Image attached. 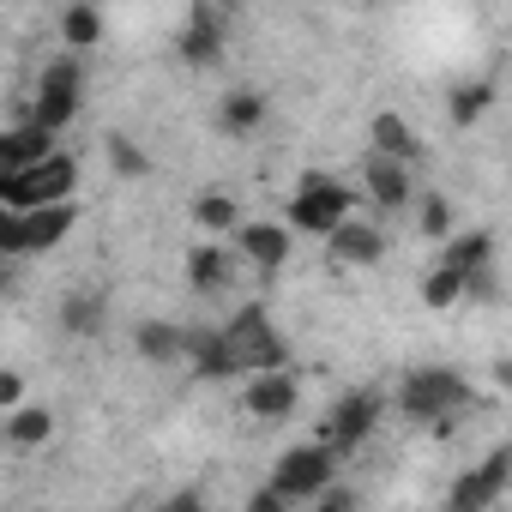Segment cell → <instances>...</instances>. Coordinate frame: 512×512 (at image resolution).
<instances>
[{
  "label": "cell",
  "instance_id": "cell-23",
  "mask_svg": "<svg viewBox=\"0 0 512 512\" xmlns=\"http://www.w3.org/2000/svg\"><path fill=\"white\" fill-rule=\"evenodd\" d=\"M488 103H494V85L488 79H464V85H452L446 115H452V127H476L488 115Z\"/></svg>",
  "mask_w": 512,
  "mask_h": 512
},
{
  "label": "cell",
  "instance_id": "cell-1",
  "mask_svg": "<svg viewBox=\"0 0 512 512\" xmlns=\"http://www.w3.org/2000/svg\"><path fill=\"white\" fill-rule=\"evenodd\" d=\"M398 410L410 416V422H422V428H452V416L458 410H470V386H464V374L458 368H410L404 374V386H398Z\"/></svg>",
  "mask_w": 512,
  "mask_h": 512
},
{
  "label": "cell",
  "instance_id": "cell-26",
  "mask_svg": "<svg viewBox=\"0 0 512 512\" xmlns=\"http://www.w3.org/2000/svg\"><path fill=\"white\" fill-rule=\"evenodd\" d=\"M61 37H67L73 49H91V43L103 37V13L91 7V0H73V7H67V19H61Z\"/></svg>",
  "mask_w": 512,
  "mask_h": 512
},
{
  "label": "cell",
  "instance_id": "cell-14",
  "mask_svg": "<svg viewBox=\"0 0 512 512\" xmlns=\"http://www.w3.org/2000/svg\"><path fill=\"white\" fill-rule=\"evenodd\" d=\"M55 151V127H43L37 115H25L19 127H7V139H0V175H13V169H31Z\"/></svg>",
  "mask_w": 512,
  "mask_h": 512
},
{
  "label": "cell",
  "instance_id": "cell-16",
  "mask_svg": "<svg viewBox=\"0 0 512 512\" xmlns=\"http://www.w3.org/2000/svg\"><path fill=\"white\" fill-rule=\"evenodd\" d=\"M362 187H368V199H374L380 211H398V205L410 199V163H404V157H386V151H368Z\"/></svg>",
  "mask_w": 512,
  "mask_h": 512
},
{
  "label": "cell",
  "instance_id": "cell-24",
  "mask_svg": "<svg viewBox=\"0 0 512 512\" xmlns=\"http://www.w3.org/2000/svg\"><path fill=\"white\" fill-rule=\"evenodd\" d=\"M49 434H55L49 404H19V410H7V440H13V446H43Z\"/></svg>",
  "mask_w": 512,
  "mask_h": 512
},
{
  "label": "cell",
  "instance_id": "cell-12",
  "mask_svg": "<svg viewBox=\"0 0 512 512\" xmlns=\"http://www.w3.org/2000/svg\"><path fill=\"white\" fill-rule=\"evenodd\" d=\"M187 362L199 380H235L241 362H235V344L223 326H187Z\"/></svg>",
  "mask_w": 512,
  "mask_h": 512
},
{
  "label": "cell",
  "instance_id": "cell-29",
  "mask_svg": "<svg viewBox=\"0 0 512 512\" xmlns=\"http://www.w3.org/2000/svg\"><path fill=\"white\" fill-rule=\"evenodd\" d=\"M422 235H428V241H446V235H452V205H446L440 193L422 199Z\"/></svg>",
  "mask_w": 512,
  "mask_h": 512
},
{
  "label": "cell",
  "instance_id": "cell-4",
  "mask_svg": "<svg viewBox=\"0 0 512 512\" xmlns=\"http://www.w3.org/2000/svg\"><path fill=\"white\" fill-rule=\"evenodd\" d=\"M223 332H229V344H235L241 374H260V368H284V362H290V344L272 332V320H266V308H260V302H247Z\"/></svg>",
  "mask_w": 512,
  "mask_h": 512
},
{
  "label": "cell",
  "instance_id": "cell-13",
  "mask_svg": "<svg viewBox=\"0 0 512 512\" xmlns=\"http://www.w3.org/2000/svg\"><path fill=\"white\" fill-rule=\"evenodd\" d=\"M241 260L260 272V278H278L284 260H290V223H241Z\"/></svg>",
  "mask_w": 512,
  "mask_h": 512
},
{
  "label": "cell",
  "instance_id": "cell-8",
  "mask_svg": "<svg viewBox=\"0 0 512 512\" xmlns=\"http://www.w3.org/2000/svg\"><path fill=\"white\" fill-rule=\"evenodd\" d=\"M506 482H512V446H494L470 476H458V482H452V494H446V500H452L458 512H482V506H494V500L506 494Z\"/></svg>",
  "mask_w": 512,
  "mask_h": 512
},
{
  "label": "cell",
  "instance_id": "cell-25",
  "mask_svg": "<svg viewBox=\"0 0 512 512\" xmlns=\"http://www.w3.org/2000/svg\"><path fill=\"white\" fill-rule=\"evenodd\" d=\"M193 223L211 229V235H229V229H241V205L229 193H199L193 199Z\"/></svg>",
  "mask_w": 512,
  "mask_h": 512
},
{
  "label": "cell",
  "instance_id": "cell-27",
  "mask_svg": "<svg viewBox=\"0 0 512 512\" xmlns=\"http://www.w3.org/2000/svg\"><path fill=\"white\" fill-rule=\"evenodd\" d=\"M464 284H470V278H464L458 266H446V260H440V266L422 278V302H428V308H452V302L464 296Z\"/></svg>",
  "mask_w": 512,
  "mask_h": 512
},
{
  "label": "cell",
  "instance_id": "cell-11",
  "mask_svg": "<svg viewBox=\"0 0 512 512\" xmlns=\"http://www.w3.org/2000/svg\"><path fill=\"white\" fill-rule=\"evenodd\" d=\"M326 253H332V266H374L380 253H386V229L374 217H344L326 235Z\"/></svg>",
  "mask_w": 512,
  "mask_h": 512
},
{
  "label": "cell",
  "instance_id": "cell-15",
  "mask_svg": "<svg viewBox=\"0 0 512 512\" xmlns=\"http://www.w3.org/2000/svg\"><path fill=\"white\" fill-rule=\"evenodd\" d=\"M175 49H181L187 67H217L223 61V19H217V7H193Z\"/></svg>",
  "mask_w": 512,
  "mask_h": 512
},
{
  "label": "cell",
  "instance_id": "cell-18",
  "mask_svg": "<svg viewBox=\"0 0 512 512\" xmlns=\"http://www.w3.org/2000/svg\"><path fill=\"white\" fill-rule=\"evenodd\" d=\"M133 344H139V356H145V362H157V368H169V362H187V326L145 320V326L133 332Z\"/></svg>",
  "mask_w": 512,
  "mask_h": 512
},
{
  "label": "cell",
  "instance_id": "cell-9",
  "mask_svg": "<svg viewBox=\"0 0 512 512\" xmlns=\"http://www.w3.org/2000/svg\"><path fill=\"white\" fill-rule=\"evenodd\" d=\"M241 404H247V416L278 422V416H290V410L302 404V386H296V374H290V368H260V374H247Z\"/></svg>",
  "mask_w": 512,
  "mask_h": 512
},
{
  "label": "cell",
  "instance_id": "cell-30",
  "mask_svg": "<svg viewBox=\"0 0 512 512\" xmlns=\"http://www.w3.org/2000/svg\"><path fill=\"white\" fill-rule=\"evenodd\" d=\"M290 506V494L272 482V488H260V494H247V512H284Z\"/></svg>",
  "mask_w": 512,
  "mask_h": 512
},
{
  "label": "cell",
  "instance_id": "cell-10",
  "mask_svg": "<svg viewBox=\"0 0 512 512\" xmlns=\"http://www.w3.org/2000/svg\"><path fill=\"white\" fill-rule=\"evenodd\" d=\"M79 79H85L79 61H55V67L43 73V85H37V109H31V115L61 133V127L79 115Z\"/></svg>",
  "mask_w": 512,
  "mask_h": 512
},
{
  "label": "cell",
  "instance_id": "cell-5",
  "mask_svg": "<svg viewBox=\"0 0 512 512\" xmlns=\"http://www.w3.org/2000/svg\"><path fill=\"white\" fill-rule=\"evenodd\" d=\"M338 446H326V440H314V446H290L284 458H278V470H272V482L290 494V500H320L326 488H332V476H338Z\"/></svg>",
  "mask_w": 512,
  "mask_h": 512
},
{
  "label": "cell",
  "instance_id": "cell-7",
  "mask_svg": "<svg viewBox=\"0 0 512 512\" xmlns=\"http://www.w3.org/2000/svg\"><path fill=\"white\" fill-rule=\"evenodd\" d=\"M374 422H380V392H344V398L326 410L320 440L338 446V452H356V446L374 434Z\"/></svg>",
  "mask_w": 512,
  "mask_h": 512
},
{
  "label": "cell",
  "instance_id": "cell-17",
  "mask_svg": "<svg viewBox=\"0 0 512 512\" xmlns=\"http://www.w3.org/2000/svg\"><path fill=\"white\" fill-rule=\"evenodd\" d=\"M260 127H266V97L260 91H229L217 103V133L247 139V133H260Z\"/></svg>",
  "mask_w": 512,
  "mask_h": 512
},
{
  "label": "cell",
  "instance_id": "cell-28",
  "mask_svg": "<svg viewBox=\"0 0 512 512\" xmlns=\"http://www.w3.org/2000/svg\"><path fill=\"white\" fill-rule=\"evenodd\" d=\"M109 163H115V175L121 181H139V175H151V157L127 139V133H109Z\"/></svg>",
  "mask_w": 512,
  "mask_h": 512
},
{
  "label": "cell",
  "instance_id": "cell-2",
  "mask_svg": "<svg viewBox=\"0 0 512 512\" xmlns=\"http://www.w3.org/2000/svg\"><path fill=\"white\" fill-rule=\"evenodd\" d=\"M73 187H79V157H67V151H49V157L31 163V169L0 175V199H7L13 211H37V205L73 199Z\"/></svg>",
  "mask_w": 512,
  "mask_h": 512
},
{
  "label": "cell",
  "instance_id": "cell-22",
  "mask_svg": "<svg viewBox=\"0 0 512 512\" xmlns=\"http://www.w3.org/2000/svg\"><path fill=\"white\" fill-rule=\"evenodd\" d=\"M440 260H446V266H458V272L470 278V272H482V266L494 260V235H488V229H470V235H446V253H440Z\"/></svg>",
  "mask_w": 512,
  "mask_h": 512
},
{
  "label": "cell",
  "instance_id": "cell-21",
  "mask_svg": "<svg viewBox=\"0 0 512 512\" xmlns=\"http://www.w3.org/2000/svg\"><path fill=\"white\" fill-rule=\"evenodd\" d=\"M368 139H374V151H386V157H404V163H416V157H422V145H416L410 121H404V115H392V109L368 121Z\"/></svg>",
  "mask_w": 512,
  "mask_h": 512
},
{
  "label": "cell",
  "instance_id": "cell-6",
  "mask_svg": "<svg viewBox=\"0 0 512 512\" xmlns=\"http://www.w3.org/2000/svg\"><path fill=\"white\" fill-rule=\"evenodd\" d=\"M350 187H338V181H326L320 169L302 181V193L290 199V229H302V235H332L344 217H350Z\"/></svg>",
  "mask_w": 512,
  "mask_h": 512
},
{
  "label": "cell",
  "instance_id": "cell-3",
  "mask_svg": "<svg viewBox=\"0 0 512 512\" xmlns=\"http://www.w3.org/2000/svg\"><path fill=\"white\" fill-rule=\"evenodd\" d=\"M73 223H79V205L73 199H55V205H37V211H13L7 205V217H0V247L13 253H49L55 241H67L73 235Z\"/></svg>",
  "mask_w": 512,
  "mask_h": 512
},
{
  "label": "cell",
  "instance_id": "cell-19",
  "mask_svg": "<svg viewBox=\"0 0 512 512\" xmlns=\"http://www.w3.org/2000/svg\"><path fill=\"white\" fill-rule=\"evenodd\" d=\"M61 326H67L73 338H103V326H109V302H103L97 290H73V296L61 302Z\"/></svg>",
  "mask_w": 512,
  "mask_h": 512
},
{
  "label": "cell",
  "instance_id": "cell-31",
  "mask_svg": "<svg viewBox=\"0 0 512 512\" xmlns=\"http://www.w3.org/2000/svg\"><path fill=\"white\" fill-rule=\"evenodd\" d=\"M25 404V380L19 374H0V410H19Z\"/></svg>",
  "mask_w": 512,
  "mask_h": 512
},
{
  "label": "cell",
  "instance_id": "cell-20",
  "mask_svg": "<svg viewBox=\"0 0 512 512\" xmlns=\"http://www.w3.org/2000/svg\"><path fill=\"white\" fill-rule=\"evenodd\" d=\"M229 272H235L229 247H193V253H187V284H193L199 296H217V290L229 284Z\"/></svg>",
  "mask_w": 512,
  "mask_h": 512
},
{
  "label": "cell",
  "instance_id": "cell-33",
  "mask_svg": "<svg viewBox=\"0 0 512 512\" xmlns=\"http://www.w3.org/2000/svg\"><path fill=\"white\" fill-rule=\"evenodd\" d=\"M494 374H500V386H512V362H500V368H494Z\"/></svg>",
  "mask_w": 512,
  "mask_h": 512
},
{
  "label": "cell",
  "instance_id": "cell-32",
  "mask_svg": "<svg viewBox=\"0 0 512 512\" xmlns=\"http://www.w3.org/2000/svg\"><path fill=\"white\" fill-rule=\"evenodd\" d=\"M320 506H326V512H350V506H356V494H350V488H326V494H320Z\"/></svg>",
  "mask_w": 512,
  "mask_h": 512
}]
</instances>
